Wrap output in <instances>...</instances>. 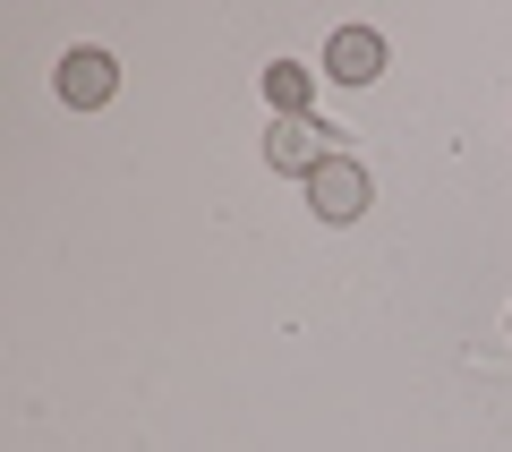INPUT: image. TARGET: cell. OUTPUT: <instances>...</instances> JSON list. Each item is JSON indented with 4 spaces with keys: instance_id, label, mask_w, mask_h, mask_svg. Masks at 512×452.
<instances>
[{
    "instance_id": "1",
    "label": "cell",
    "mask_w": 512,
    "mask_h": 452,
    "mask_svg": "<svg viewBox=\"0 0 512 452\" xmlns=\"http://www.w3.org/2000/svg\"><path fill=\"white\" fill-rule=\"evenodd\" d=\"M333 154H342V145H333V128H316L308 111H299V120H274V128H265V163H274V171H299V180H316Z\"/></svg>"
},
{
    "instance_id": "2",
    "label": "cell",
    "mask_w": 512,
    "mask_h": 452,
    "mask_svg": "<svg viewBox=\"0 0 512 452\" xmlns=\"http://www.w3.org/2000/svg\"><path fill=\"white\" fill-rule=\"evenodd\" d=\"M52 86H60V103H69V111H103L111 94H120V69H111V52L77 43V52L60 60V77H52Z\"/></svg>"
},
{
    "instance_id": "3",
    "label": "cell",
    "mask_w": 512,
    "mask_h": 452,
    "mask_svg": "<svg viewBox=\"0 0 512 452\" xmlns=\"http://www.w3.org/2000/svg\"><path fill=\"white\" fill-rule=\"evenodd\" d=\"M325 77H333V86H376V77H384V35H376V26H333Z\"/></svg>"
},
{
    "instance_id": "4",
    "label": "cell",
    "mask_w": 512,
    "mask_h": 452,
    "mask_svg": "<svg viewBox=\"0 0 512 452\" xmlns=\"http://www.w3.org/2000/svg\"><path fill=\"white\" fill-rule=\"evenodd\" d=\"M308 205H316V222H359L367 214V171L350 163V154H333V163L308 180Z\"/></svg>"
},
{
    "instance_id": "5",
    "label": "cell",
    "mask_w": 512,
    "mask_h": 452,
    "mask_svg": "<svg viewBox=\"0 0 512 452\" xmlns=\"http://www.w3.org/2000/svg\"><path fill=\"white\" fill-rule=\"evenodd\" d=\"M308 94H316V69H299V60H274V69H265V103H274V120H299Z\"/></svg>"
}]
</instances>
